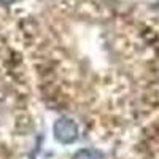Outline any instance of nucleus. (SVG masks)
Listing matches in <instances>:
<instances>
[{"label": "nucleus", "instance_id": "2", "mask_svg": "<svg viewBox=\"0 0 159 159\" xmlns=\"http://www.w3.org/2000/svg\"><path fill=\"white\" fill-rule=\"evenodd\" d=\"M73 159H105V156L102 151L94 150V148H81L75 151Z\"/></svg>", "mask_w": 159, "mask_h": 159}, {"label": "nucleus", "instance_id": "1", "mask_svg": "<svg viewBox=\"0 0 159 159\" xmlns=\"http://www.w3.org/2000/svg\"><path fill=\"white\" fill-rule=\"evenodd\" d=\"M52 132H54V139L62 145H70L78 139V126L72 118L67 116H61L59 119H56Z\"/></svg>", "mask_w": 159, "mask_h": 159}, {"label": "nucleus", "instance_id": "3", "mask_svg": "<svg viewBox=\"0 0 159 159\" xmlns=\"http://www.w3.org/2000/svg\"><path fill=\"white\" fill-rule=\"evenodd\" d=\"M15 0H0V3L2 5H8V3H13Z\"/></svg>", "mask_w": 159, "mask_h": 159}]
</instances>
